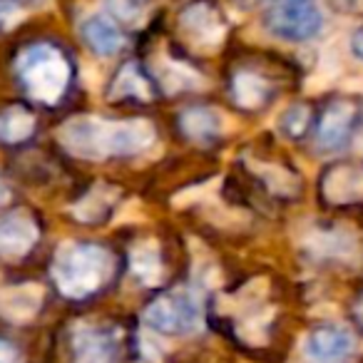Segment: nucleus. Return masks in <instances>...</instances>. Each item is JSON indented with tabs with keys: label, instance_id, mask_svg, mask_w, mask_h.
I'll return each instance as SVG.
<instances>
[{
	"label": "nucleus",
	"instance_id": "f03ea898",
	"mask_svg": "<svg viewBox=\"0 0 363 363\" xmlns=\"http://www.w3.org/2000/svg\"><path fill=\"white\" fill-rule=\"evenodd\" d=\"M18 75L33 100L55 105L67 90L70 65L52 45H33L18 60Z\"/></svg>",
	"mask_w": 363,
	"mask_h": 363
},
{
	"label": "nucleus",
	"instance_id": "f3484780",
	"mask_svg": "<svg viewBox=\"0 0 363 363\" xmlns=\"http://www.w3.org/2000/svg\"><path fill=\"white\" fill-rule=\"evenodd\" d=\"M115 199H117V189L107 187V184H97L95 189L87 192L85 199L77 202V207L72 209V212H75V217L80 219V222L95 224V222H100L107 212H110V207L115 204Z\"/></svg>",
	"mask_w": 363,
	"mask_h": 363
},
{
	"label": "nucleus",
	"instance_id": "b1692460",
	"mask_svg": "<svg viewBox=\"0 0 363 363\" xmlns=\"http://www.w3.org/2000/svg\"><path fill=\"white\" fill-rule=\"evenodd\" d=\"M257 172L267 179V184L274 189V192H279V194H294L296 192V179H294L286 169H281V167L264 164V167H257Z\"/></svg>",
	"mask_w": 363,
	"mask_h": 363
},
{
	"label": "nucleus",
	"instance_id": "20e7f679",
	"mask_svg": "<svg viewBox=\"0 0 363 363\" xmlns=\"http://www.w3.org/2000/svg\"><path fill=\"white\" fill-rule=\"evenodd\" d=\"M264 21L269 33L279 40L303 43L321 30V0H272Z\"/></svg>",
	"mask_w": 363,
	"mask_h": 363
},
{
	"label": "nucleus",
	"instance_id": "393cba45",
	"mask_svg": "<svg viewBox=\"0 0 363 363\" xmlns=\"http://www.w3.org/2000/svg\"><path fill=\"white\" fill-rule=\"evenodd\" d=\"M107 8L117 18H122L125 23H132V26H140L145 21V13H142V8L137 6L135 0H107Z\"/></svg>",
	"mask_w": 363,
	"mask_h": 363
},
{
	"label": "nucleus",
	"instance_id": "bb28decb",
	"mask_svg": "<svg viewBox=\"0 0 363 363\" xmlns=\"http://www.w3.org/2000/svg\"><path fill=\"white\" fill-rule=\"evenodd\" d=\"M351 50H353V55H356L358 60L363 62V28H358V30L353 33V38H351Z\"/></svg>",
	"mask_w": 363,
	"mask_h": 363
},
{
	"label": "nucleus",
	"instance_id": "7ed1b4c3",
	"mask_svg": "<svg viewBox=\"0 0 363 363\" xmlns=\"http://www.w3.org/2000/svg\"><path fill=\"white\" fill-rule=\"evenodd\" d=\"M145 323L157 333H172V336H189L204 326L202 301L189 289H174V291L160 296L145 311Z\"/></svg>",
	"mask_w": 363,
	"mask_h": 363
},
{
	"label": "nucleus",
	"instance_id": "6ab92c4d",
	"mask_svg": "<svg viewBox=\"0 0 363 363\" xmlns=\"http://www.w3.org/2000/svg\"><path fill=\"white\" fill-rule=\"evenodd\" d=\"M75 363H110V346L95 328H80L75 336Z\"/></svg>",
	"mask_w": 363,
	"mask_h": 363
},
{
	"label": "nucleus",
	"instance_id": "6e6552de",
	"mask_svg": "<svg viewBox=\"0 0 363 363\" xmlns=\"http://www.w3.org/2000/svg\"><path fill=\"white\" fill-rule=\"evenodd\" d=\"M179 28L187 40L197 48H217L224 38L222 16L207 3H194L184 8V13L179 16Z\"/></svg>",
	"mask_w": 363,
	"mask_h": 363
},
{
	"label": "nucleus",
	"instance_id": "5701e85b",
	"mask_svg": "<svg viewBox=\"0 0 363 363\" xmlns=\"http://www.w3.org/2000/svg\"><path fill=\"white\" fill-rule=\"evenodd\" d=\"M308 122V110L303 105H291L284 115H279V132L289 140H296L298 135H303Z\"/></svg>",
	"mask_w": 363,
	"mask_h": 363
},
{
	"label": "nucleus",
	"instance_id": "39448f33",
	"mask_svg": "<svg viewBox=\"0 0 363 363\" xmlns=\"http://www.w3.org/2000/svg\"><path fill=\"white\" fill-rule=\"evenodd\" d=\"M301 351L306 363H348L356 353V336L341 323H321L306 333Z\"/></svg>",
	"mask_w": 363,
	"mask_h": 363
},
{
	"label": "nucleus",
	"instance_id": "4be33fe9",
	"mask_svg": "<svg viewBox=\"0 0 363 363\" xmlns=\"http://www.w3.org/2000/svg\"><path fill=\"white\" fill-rule=\"evenodd\" d=\"M112 95L117 97H150V87H147V82L142 80V75L137 72L135 65H127L125 70L120 72V77H117L115 87H112Z\"/></svg>",
	"mask_w": 363,
	"mask_h": 363
},
{
	"label": "nucleus",
	"instance_id": "1a4fd4ad",
	"mask_svg": "<svg viewBox=\"0 0 363 363\" xmlns=\"http://www.w3.org/2000/svg\"><path fill=\"white\" fill-rule=\"evenodd\" d=\"M358 107L351 100H336L326 107L318 125V147L323 152H336L351 137L353 127H356Z\"/></svg>",
	"mask_w": 363,
	"mask_h": 363
},
{
	"label": "nucleus",
	"instance_id": "9d476101",
	"mask_svg": "<svg viewBox=\"0 0 363 363\" xmlns=\"http://www.w3.org/2000/svg\"><path fill=\"white\" fill-rule=\"evenodd\" d=\"M45 289L40 284H21L0 291V316H6L13 323H26L38 316L43 306Z\"/></svg>",
	"mask_w": 363,
	"mask_h": 363
},
{
	"label": "nucleus",
	"instance_id": "aec40b11",
	"mask_svg": "<svg viewBox=\"0 0 363 363\" xmlns=\"http://www.w3.org/2000/svg\"><path fill=\"white\" fill-rule=\"evenodd\" d=\"M33 130H35V120L23 107H11V110L0 115V140L8 142V145L28 140L33 135Z\"/></svg>",
	"mask_w": 363,
	"mask_h": 363
},
{
	"label": "nucleus",
	"instance_id": "a878e982",
	"mask_svg": "<svg viewBox=\"0 0 363 363\" xmlns=\"http://www.w3.org/2000/svg\"><path fill=\"white\" fill-rule=\"evenodd\" d=\"M0 363H23L18 348L11 346L8 341H0Z\"/></svg>",
	"mask_w": 363,
	"mask_h": 363
},
{
	"label": "nucleus",
	"instance_id": "0eeeda50",
	"mask_svg": "<svg viewBox=\"0 0 363 363\" xmlns=\"http://www.w3.org/2000/svg\"><path fill=\"white\" fill-rule=\"evenodd\" d=\"M102 127H105L102 117H72V120H67L60 127L57 137H60V145L70 155L82 157V160H105V152H102Z\"/></svg>",
	"mask_w": 363,
	"mask_h": 363
},
{
	"label": "nucleus",
	"instance_id": "c85d7f7f",
	"mask_svg": "<svg viewBox=\"0 0 363 363\" xmlns=\"http://www.w3.org/2000/svg\"><path fill=\"white\" fill-rule=\"evenodd\" d=\"M8 199H11V187H8L6 182H3V177H0V204H6Z\"/></svg>",
	"mask_w": 363,
	"mask_h": 363
},
{
	"label": "nucleus",
	"instance_id": "9b49d317",
	"mask_svg": "<svg viewBox=\"0 0 363 363\" xmlns=\"http://www.w3.org/2000/svg\"><path fill=\"white\" fill-rule=\"evenodd\" d=\"M38 242V227L28 214H11L0 219V257H26Z\"/></svg>",
	"mask_w": 363,
	"mask_h": 363
},
{
	"label": "nucleus",
	"instance_id": "4468645a",
	"mask_svg": "<svg viewBox=\"0 0 363 363\" xmlns=\"http://www.w3.org/2000/svg\"><path fill=\"white\" fill-rule=\"evenodd\" d=\"M80 30H82V35H85L87 45H90L97 55H105V57L115 55L122 48V33L117 30V26L110 18L100 16V13L85 18Z\"/></svg>",
	"mask_w": 363,
	"mask_h": 363
},
{
	"label": "nucleus",
	"instance_id": "2eb2a0df",
	"mask_svg": "<svg viewBox=\"0 0 363 363\" xmlns=\"http://www.w3.org/2000/svg\"><path fill=\"white\" fill-rule=\"evenodd\" d=\"M157 77L162 80V87L167 92H179V90H194V87L202 85V77L192 70V67L182 65L177 60H169V57H162L155 65Z\"/></svg>",
	"mask_w": 363,
	"mask_h": 363
},
{
	"label": "nucleus",
	"instance_id": "423d86ee",
	"mask_svg": "<svg viewBox=\"0 0 363 363\" xmlns=\"http://www.w3.org/2000/svg\"><path fill=\"white\" fill-rule=\"evenodd\" d=\"M155 142V127L147 120H105L102 127V152L110 155H140Z\"/></svg>",
	"mask_w": 363,
	"mask_h": 363
},
{
	"label": "nucleus",
	"instance_id": "cd10ccee",
	"mask_svg": "<svg viewBox=\"0 0 363 363\" xmlns=\"http://www.w3.org/2000/svg\"><path fill=\"white\" fill-rule=\"evenodd\" d=\"M336 3L348 13H361L363 11V0H336Z\"/></svg>",
	"mask_w": 363,
	"mask_h": 363
},
{
	"label": "nucleus",
	"instance_id": "f257e3e1",
	"mask_svg": "<svg viewBox=\"0 0 363 363\" xmlns=\"http://www.w3.org/2000/svg\"><path fill=\"white\" fill-rule=\"evenodd\" d=\"M112 254L97 244L65 242L57 247L52 277L65 296L82 298L102 286L112 274Z\"/></svg>",
	"mask_w": 363,
	"mask_h": 363
},
{
	"label": "nucleus",
	"instance_id": "a211bd4d",
	"mask_svg": "<svg viewBox=\"0 0 363 363\" xmlns=\"http://www.w3.org/2000/svg\"><path fill=\"white\" fill-rule=\"evenodd\" d=\"M308 247L316 254H321V257H336V259H341V257L351 259V257H356V252H358L356 239H353L351 234L341 232V229L316 234V237L308 239Z\"/></svg>",
	"mask_w": 363,
	"mask_h": 363
},
{
	"label": "nucleus",
	"instance_id": "ddd939ff",
	"mask_svg": "<svg viewBox=\"0 0 363 363\" xmlns=\"http://www.w3.org/2000/svg\"><path fill=\"white\" fill-rule=\"evenodd\" d=\"M179 125L184 130V135L192 137V140L207 142L214 140L224 132V115L212 107H189V110L182 112Z\"/></svg>",
	"mask_w": 363,
	"mask_h": 363
},
{
	"label": "nucleus",
	"instance_id": "412c9836",
	"mask_svg": "<svg viewBox=\"0 0 363 363\" xmlns=\"http://www.w3.org/2000/svg\"><path fill=\"white\" fill-rule=\"evenodd\" d=\"M269 95V85L264 77L254 75V72H239L234 77V100L239 102L247 110H254L259 107Z\"/></svg>",
	"mask_w": 363,
	"mask_h": 363
},
{
	"label": "nucleus",
	"instance_id": "dca6fc26",
	"mask_svg": "<svg viewBox=\"0 0 363 363\" xmlns=\"http://www.w3.org/2000/svg\"><path fill=\"white\" fill-rule=\"evenodd\" d=\"M130 267L135 272L137 279H142L145 284H157L162 279V257L160 247L155 242H140L137 247H132L130 252Z\"/></svg>",
	"mask_w": 363,
	"mask_h": 363
},
{
	"label": "nucleus",
	"instance_id": "f8f14e48",
	"mask_svg": "<svg viewBox=\"0 0 363 363\" xmlns=\"http://www.w3.org/2000/svg\"><path fill=\"white\" fill-rule=\"evenodd\" d=\"M323 197L333 204H351L363 199V169L353 164L333 167L323 177Z\"/></svg>",
	"mask_w": 363,
	"mask_h": 363
},
{
	"label": "nucleus",
	"instance_id": "c756f323",
	"mask_svg": "<svg viewBox=\"0 0 363 363\" xmlns=\"http://www.w3.org/2000/svg\"><path fill=\"white\" fill-rule=\"evenodd\" d=\"M356 313H358V318H361V321H363V298H361V301H358V306H356Z\"/></svg>",
	"mask_w": 363,
	"mask_h": 363
}]
</instances>
